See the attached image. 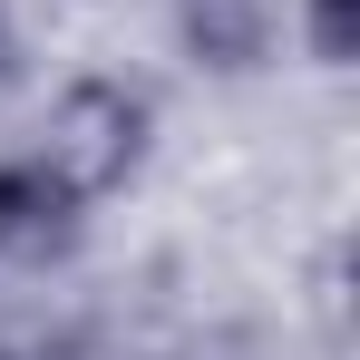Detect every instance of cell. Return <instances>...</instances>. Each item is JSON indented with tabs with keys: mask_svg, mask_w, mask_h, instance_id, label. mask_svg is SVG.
<instances>
[{
	"mask_svg": "<svg viewBox=\"0 0 360 360\" xmlns=\"http://www.w3.org/2000/svg\"><path fill=\"white\" fill-rule=\"evenodd\" d=\"M136 127H146V117H136V98H127V88H78L59 117H49V146H39V166H49V176H59L68 195L88 205L98 185H117V176H127V156H136Z\"/></svg>",
	"mask_w": 360,
	"mask_h": 360,
	"instance_id": "6da1fadb",
	"label": "cell"
},
{
	"mask_svg": "<svg viewBox=\"0 0 360 360\" xmlns=\"http://www.w3.org/2000/svg\"><path fill=\"white\" fill-rule=\"evenodd\" d=\"M68 214H78V195L39 156L30 166H0V243H49V234H68Z\"/></svg>",
	"mask_w": 360,
	"mask_h": 360,
	"instance_id": "7a4b0ae2",
	"label": "cell"
},
{
	"mask_svg": "<svg viewBox=\"0 0 360 360\" xmlns=\"http://www.w3.org/2000/svg\"><path fill=\"white\" fill-rule=\"evenodd\" d=\"M311 49L321 59H351L360 49V0H311Z\"/></svg>",
	"mask_w": 360,
	"mask_h": 360,
	"instance_id": "3957f363",
	"label": "cell"
}]
</instances>
